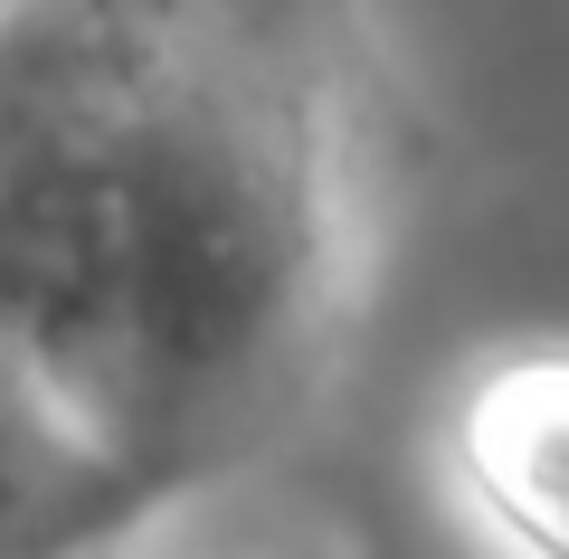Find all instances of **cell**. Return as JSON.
I'll list each match as a JSON object with an SVG mask.
<instances>
[{
  "instance_id": "obj_1",
  "label": "cell",
  "mask_w": 569,
  "mask_h": 559,
  "mask_svg": "<svg viewBox=\"0 0 569 559\" xmlns=\"http://www.w3.org/2000/svg\"><path fill=\"white\" fill-rule=\"evenodd\" d=\"M361 238L342 0H0V360L162 502L305 418Z\"/></svg>"
},
{
  "instance_id": "obj_3",
  "label": "cell",
  "mask_w": 569,
  "mask_h": 559,
  "mask_svg": "<svg viewBox=\"0 0 569 559\" xmlns=\"http://www.w3.org/2000/svg\"><path fill=\"white\" fill-rule=\"evenodd\" d=\"M456 465L512 559H569V341L512 351L466 389Z\"/></svg>"
},
{
  "instance_id": "obj_2",
  "label": "cell",
  "mask_w": 569,
  "mask_h": 559,
  "mask_svg": "<svg viewBox=\"0 0 569 559\" xmlns=\"http://www.w3.org/2000/svg\"><path fill=\"white\" fill-rule=\"evenodd\" d=\"M152 512L162 493L0 360V559H96Z\"/></svg>"
}]
</instances>
